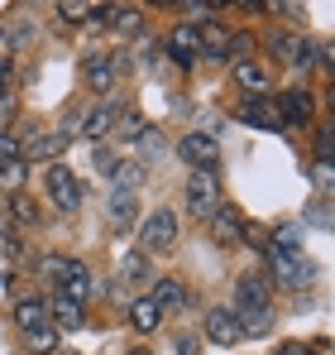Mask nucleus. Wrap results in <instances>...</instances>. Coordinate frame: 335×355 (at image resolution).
Wrapping results in <instances>:
<instances>
[{
	"label": "nucleus",
	"instance_id": "1",
	"mask_svg": "<svg viewBox=\"0 0 335 355\" xmlns=\"http://www.w3.org/2000/svg\"><path fill=\"white\" fill-rule=\"evenodd\" d=\"M216 211H221V178H216V168H197V173H187V216L211 221Z\"/></svg>",
	"mask_w": 335,
	"mask_h": 355
},
{
	"label": "nucleus",
	"instance_id": "2",
	"mask_svg": "<svg viewBox=\"0 0 335 355\" xmlns=\"http://www.w3.org/2000/svg\"><path fill=\"white\" fill-rule=\"evenodd\" d=\"M172 245H177V211L154 207L144 216V226H139V254H163Z\"/></svg>",
	"mask_w": 335,
	"mask_h": 355
},
{
	"label": "nucleus",
	"instance_id": "3",
	"mask_svg": "<svg viewBox=\"0 0 335 355\" xmlns=\"http://www.w3.org/2000/svg\"><path fill=\"white\" fill-rule=\"evenodd\" d=\"M44 178H48V197H53V207L72 216V211L82 207V182H77V173H72L67 164H53Z\"/></svg>",
	"mask_w": 335,
	"mask_h": 355
},
{
	"label": "nucleus",
	"instance_id": "4",
	"mask_svg": "<svg viewBox=\"0 0 335 355\" xmlns=\"http://www.w3.org/2000/svg\"><path fill=\"white\" fill-rule=\"evenodd\" d=\"M273 116H278L282 130H297V125H307L311 120V92H302V87H287L273 96Z\"/></svg>",
	"mask_w": 335,
	"mask_h": 355
},
{
	"label": "nucleus",
	"instance_id": "5",
	"mask_svg": "<svg viewBox=\"0 0 335 355\" xmlns=\"http://www.w3.org/2000/svg\"><path fill=\"white\" fill-rule=\"evenodd\" d=\"M177 154H182L187 164H197V168H216V159H221V139L206 135V130H192V135H182Z\"/></svg>",
	"mask_w": 335,
	"mask_h": 355
},
{
	"label": "nucleus",
	"instance_id": "6",
	"mask_svg": "<svg viewBox=\"0 0 335 355\" xmlns=\"http://www.w3.org/2000/svg\"><path fill=\"white\" fill-rule=\"evenodd\" d=\"M264 254H269V274H273L278 288H302L311 279V264L302 254H273V250H264Z\"/></svg>",
	"mask_w": 335,
	"mask_h": 355
},
{
	"label": "nucleus",
	"instance_id": "7",
	"mask_svg": "<svg viewBox=\"0 0 335 355\" xmlns=\"http://www.w3.org/2000/svg\"><path fill=\"white\" fill-rule=\"evenodd\" d=\"M120 67H125V62L115 58V53H87L82 77H87V87H91V92H111L115 82H120Z\"/></svg>",
	"mask_w": 335,
	"mask_h": 355
},
{
	"label": "nucleus",
	"instance_id": "8",
	"mask_svg": "<svg viewBox=\"0 0 335 355\" xmlns=\"http://www.w3.org/2000/svg\"><path fill=\"white\" fill-rule=\"evenodd\" d=\"M201 336H206L211 346H235V341H244V336H239V322H235V312H230V307H211V312H206Z\"/></svg>",
	"mask_w": 335,
	"mask_h": 355
},
{
	"label": "nucleus",
	"instance_id": "9",
	"mask_svg": "<svg viewBox=\"0 0 335 355\" xmlns=\"http://www.w3.org/2000/svg\"><path fill=\"white\" fill-rule=\"evenodd\" d=\"M115 125H120V106L115 101H101L91 116H82V125H77V135H87L91 144H101L106 135H115Z\"/></svg>",
	"mask_w": 335,
	"mask_h": 355
},
{
	"label": "nucleus",
	"instance_id": "10",
	"mask_svg": "<svg viewBox=\"0 0 335 355\" xmlns=\"http://www.w3.org/2000/svg\"><path fill=\"white\" fill-rule=\"evenodd\" d=\"M48 322H53V331H77V327H87V307L77 297L57 293L48 297Z\"/></svg>",
	"mask_w": 335,
	"mask_h": 355
},
{
	"label": "nucleus",
	"instance_id": "11",
	"mask_svg": "<svg viewBox=\"0 0 335 355\" xmlns=\"http://www.w3.org/2000/svg\"><path fill=\"white\" fill-rule=\"evenodd\" d=\"M168 58L177 62V67H192V62L201 58V44H197V24H177V29L168 34Z\"/></svg>",
	"mask_w": 335,
	"mask_h": 355
},
{
	"label": "nucleus",
	"instance_id": "12",
	"mask_svg": "<svg viewBox=\"0 0 335 355\" xmlns=\"http://www.w3.org/2000/svg\"><path fill=\"white\" fill-rule=\"evenodd\" d=\"M149 297H154V307L159 312H187V302H192V293H187V284L182 279H159L154 288H149Z\"/></svg>",
	"mask_w": 335,
	"mask_h": 355
},
{
	"label": "nucleus",
	"instance_id": "13",
	"mask_svg": "<svg viewBox=\"0 0 335 355\" xmlns=\"http://www.w3.org/2000/svg\"><path fill=\"white\" fill-rule=\"evenodd\" d=\"M269 53L278 62H287V67H307V62H311V44L297 39V34H273V39H269Z\"/></svg>",
	"mask_w": 335,
	"mask_h": 355
},
{
	"label": "nucleus",
	"instance_id": "14",
	"mask_svg": "<svg viewBox=\"0 0 335 355\" xmlns=\"http://www.w3.org/2000/svg\"><path fill=\"white\" fill-rule=\"evenodd\" d=\"M197 44H201V58H221V62H225L230 29H225L221 19H201V24H197Z\"/></svg>",
	"mask_w": 335,
	"mask_h": 355
},
{
	"label": "nucleus",
	"instance_id": "15",
	"mask_svg": "<svg viewBox=\"0 0 335 355\" xmlns=\"http://www.w3.org/2000/svg\"><path fill=\"white\" fill-rule=\"evenodd\" d=\"M24 168H29V164H24V144L0 130V178H5V182H19Z\"/></svg>",
	"mask_w": 335,
	"mask_h": 355
},
{
	"label": "nucleus",
	"instance_id": "16",
	"mask_svg": "<svg viewBox=\"0 0 335 355\" xmlns=\"http://www.w3.org/2000/svg\"><path fill=\"white\" fill-rule=\"evenodd\" d=\"M15 327H24V331L53 327V322H48V297H19V302H15Z\"/></svg>",
	"mask_w": 335,
	"mask_h": 355
},
{
	"label": "nucleus",
	"instance_id": "17",
	"mask_svg": "<svg viewBox=\"0 0 335 355\" xmlns=\"http://www.w3.org/2000/svg\"><path fill=\"white\" fill-rule=\"evenodd\" d=\"M57 288H62L67 297H77V302H82V297L91 293V269H87L82 259H67V269H62V279H57Z\"/></svg>",
	"mask_w": 335,
	"mask_h": 355
},
{
	"label": "nucleus",
	"instance_id": "18",
	"mask_svg": "<svg viewBox=\"0 0 335 355\" xmlns=\"http://www.w3.org/2000/svg\"><path fill=\"white\" fill-rule=\"evenodd\" d=\"M120 279H125L129 288H149V284H154V269H149V254H139V250H129V254L120 259Z\"/></svg>",
	"mask_w": 335,
	"mask_h": 355
},
{
	"label": "nucleus",
	"instance_id": "19",
	"mask_svg": "<svg viewBox=\"0 0 335 355\" xmlns=\"http://www.w3.org/2000/svg\"><path fill=\"white\" fill-rule=\"evenodd\" d=\"M139 216V197L134 192H111V231H129Z\"/></svg>",
	"mask_w": 335,
	"mask_h": 355
},
{
	"label": "nucleus",
	"instance_id": "20",
	"mask_svg": "<svg viewBox=\"0 0 335 355\" xmlns=\"http://www.w3.org/2000/svg\"><path fill=\"white\" fill-rule=\"evenodd\" d=\"M239 120H244V125H254V130H282L278 116H273V106H269L264 96H249V101L239 106Z\"/></svg>",
	"mask_w": 335,
	"mask_h": 355
},
{
	"label": "nucleus",
	"instance_id": "21",
	"mask_svg": "<svg viewBox=\"0 0 335 355\" xmlns=\"http://www.w3.org/2000/svg\"><path fill=\"white\" fill-rule=\"evenodd\" d=\"M235 82H239L244 92L264 96V92H269V67H264V62H235Z\"/></svg>",
	"mask_w": 335,
	"mask_h": 355
},
{
	"label": "nucleus",
	"instance_id": "22",
	"mask_svg": "<svg viewBox=\"0 0 335 355\" xmlns=\"http://www.w3.org/2000/svg\"><path fill=\"white\" fill-rule=\"evenodd\" d=\"M159 322H163V312L154 307V297H134L129 302V327L134 331H159Z\"/></svg>",
	"mask_w": 335,
	"mask_h": 355
},
{
	"label": "nucleus",
	"instance_id": "23",
	"mask_svg": "<svg viewBox=\"0 0 335 355\" xmlns=\"http://www.w3.org/2000/svg\"><path fill=\"white\" fill-rule=\"evenodd\" d=\"M235 322H239V336H264V331L273 327V312H269V307H239Z\"/></svg>",
	"mask_w": 335,
	"mask_h": 355
},
{
	"label": "nucleus",
	"instance_id": "24",
	"mask_svg": "<svg viewBox=\"0 0 335 355\" xmlns=\"http://www.w3.org/2000/svg\"><path fill=\"white\" fill-rule=\"evenodd\" d=\"M239 307H269V288H264V279H239V293H235V307L230 312H239Z\"/></svg>",
	"mask_w": 335,
	"mask_h": 355
},
{
	"label": "nucleus",
	"instance_id": "25",
	"mask_svg": "<svg viewBox=\"0 0 335 355\" xmlns=\"http://www.w3.org/2000/svg\"><path fill=\"white\" fill-rule=\"evenodd\" d=\"M269 250H273V254H302V221L278 226V231H273V240H269Z\"/></svg>",
	"mask_w": 335,
	"mask_h": 355
},
{
	"label": "nucleus",
	"instance_id": "26",
	"mask_svg": "<svg viewBox=\"0 0 335 355\" xmlns=\"http://www.w3.org/2000/svg\"><path fill=\"white\" fill-rule=\"evenodd\" d=\"M211 236L221 240V245H235V240L244 236V221H239V211H216V226H211Z\"/></svg>",
	"mask_w": 335,
	"mask_h": 355
},
{
	"label": "nucleus",
	"instance_id": "27",
	"mask_svg": "<svg viewBox=\"0 0 335 355\" xmlns=\"http://www.w3.org/2000/svg\"><path fill=\"white\" fill-rule=\"evenodd\" d=\"M106 24H115L120 34H139V29H144V15H139L134 5H111V19H106Z\"/></svg>",
	"mask_w": 335,
	"mask_h": 355
},
{
	"label": "nucleus",
	"instance_id": "28",
	"mask_svg": "<svg viewBox=\"0 0 335 355\" xmlns=\"http://www.w3.org/2000/svg\"><path fill=\"white\" fill-rule=\"evenodd\" d=\"M139 178H144V164H115V173L106 182H111V192H134Z\"/></svg>",
	"mask_w": 335,
	"mask_h": 355
},
{
	"label": "nucleus",
	"instance_id": "29",
	"mask_svg": "<svg viewBox=\"0 0 335 355\" xmlns=\"http://www.w3.org/2000/svg\"><path fill=\"white\" fill-rule=\"evenodd\" d=\"M62 149H67V135H44V139H34V144H29V154H34V159H57Z\"/></svg>",
	"mask_w": 335,
	"mask_h": 355
},
{
	"label": "nucleus",
	"instance_id": "30",
	"mask_svg": "<svg viewBox=\"0 0 335 355\" xmlns=\"http://www.w3.org/2000/svg\"><path fill=\"white\" fill-rule=\"evenodd\" d=\"M10 211H15V221H19V226H39V207H34L24 192H15V197H10Z\"/></svg>",
	"mask_w": 335,
	"mask_h": 355
},
{
	"label": "nucleus",
	"instance_id": "31",
	"mask_svg": "<svg viewBox=\"0 0 335 355\" xmlns=\"http://www.w3.org/2000/svg\"><path fill=\"white\" fill-rule=\"evenodd\" d=\"M24 336H29V351H34V355H53V351H57V331H53V327L24 331Z\"/></svg>",
	"mask_w": 335,
	"mask_h": 355
},
{
	"label": "nucleus",
	"instance_id": "32",
	"mask_svg": "<svg viewBox=\"0 0 335 355\" xmlns=\"http://www.w3.org/2000/svg\"><path fill=\"white\" fill-rule=\"evenodd\" d=\"M115 130H120V139H144V135H149V125H144L139 116H125Z\"/></svg>",
	"mask_w": 335,
	"mask_h": 355
},
{
	"label": "nucleus",
	"instance_id": "33",
	"mask_svg": "<svg viewBox=\"0 0 335 355\" xmlns=\"http://www.w3.org/2000/svg\"><path fill=\"white\" fill-rule=\"evenodd\" d=\"M331 154H335V130H316V159L331 168Z\"/></svg>",
	"mask_w": 335,
	"mask_h": 355
},
{
	"label": "nucleus",
	"instance_id": "34",
	"mask_svg": "<svg viewBox=\"0 0 335 355\" xmlns=\"http://www.w3.org/2000/svg\"><path fill=\"white\" fill-rule=\"evenodd\" d=\"M62 269H67V259H62V254H44V259H39V274H44V279H62Z\"/></svg>",
	"mask_w": 335,
	"mask_h": 355
},
{
	"label": "nucleus",
	"instance_id": "35",
	"mask_svg": "<svg viewBox=\"0 0 335 355\" xmlns=\"http://www.w3.org/2000/svg\"><path fill=\"white\" fill-rule=\"evenodd\" d=\"M96 5H57V15L62 19H72V24H82V15H91Z\"/></svg>",
	"mask_w": 335,
	"mask_h": 355
},
{
	"label": "nucleus",
	"instance_id": "36",
	"mask_svg": "<svg viewBox=\"0 0 335 355\" xmlns=\"http://www.w3.org/2000/svg\"><path fill=\"white\" fill-rule=\"evenodd\" d=\"M311 226H316V231H331V207H326V202L311 207Z\"/></svg>",
	"mask_w": 335,
	"mask_h": 355
},
{
	"label": "nucleus",
	"instance_id": "37",
	"mask_svg": "<svg viewBox=\"0 0 335 355\" xmlns=\"http://www.w3.org/2000/svg\"><path fill=\"white\" fill-rule=\"evenodd\" d=\"M197 351H201L197 336H177V355H197Z\"/></svg>",
	"mask_w": 335,
	"mask_h": 355
},
{
	"label": "nucleus",
	"instance_id": "38",
	"mask_svg": "<svg viewBox=\"0 0 335 355\" xmlns=\"http://www.w3.org/2000/svg\"><path fill=\"white\" fill-rule=\"evenodd\" d=\"M273 355H311V351H307L302 341H287V346H278V351H273Z\"/></svg>",
	"mask_w": 335,
	"mask_h": 355
},
{
	"label": "nucleus",
	"instance_id": "39",
	"mask_svg": "<svg viewBox=\"0 0 335 355\" xmlns=\"http://www.w3.org/2000/svg\"><path fill=\"white\" fill-rule=\"evenodd\" d=\"M10 111H15V101H10V96H0V120H10Z\"/></svg>",
	"mask_w": 335,
	"mask_h": 355
},
{
	"label": "nucleus",
	"instance_id": "40",
	"mask_svg": "<svg viewBox=\"0 0 335 355\" xmlns=\"http://www.w3.org/2000/svg\"><path fill=\"white\" fill-rule=\"evenodd\" d=\"M134 355H149V351H134Z\"/></svg>",
	"mask_w": 335,
	"mask_h": 355
}]
</instances>
